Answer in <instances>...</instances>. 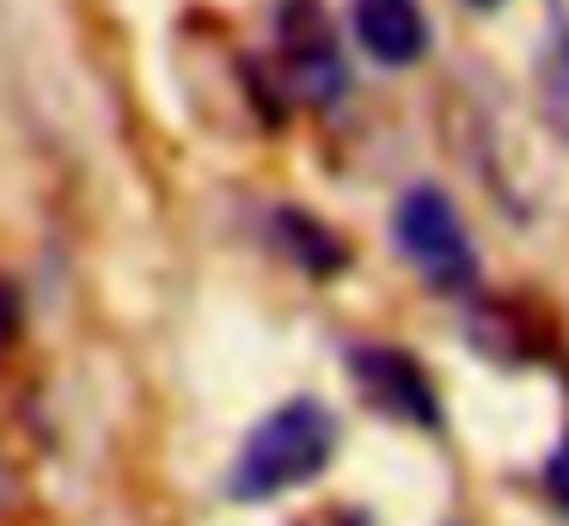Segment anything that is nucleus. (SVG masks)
<instances>
[{"label": "nucleus", "instance_id": "1", "mask_svg": "<svg viewBox=\"0 0 569 526\" xmlns=\"http://www.w3.org/2000/svg\"><path fill=\"white\" fill-rule=\"evenodd\" d=\"M337 453V416L312 398H295L282 410H270L258 428L246 435L233 465V496L239 502H270L295 484H312V477L331 465Z\"/></svg>", "mask_w": 569, "mask_h": 526}, {"label": "nucleus", "instance_id": "2", "mask_svg": "<svg viewBox=\"0 0 569 526\" xmlns=\"http://www.w3.org/2000/svg\"><path fill=\"white\" fill-rule=\"evenodd\" d=\"M392 227H398L405 257L417 264V276L429 281V288L453 294V288H471V281H478L471 232H466V220L453 215V202H447L441 190H410L405 202H398Z\"/></svg>", "mask_w": 569, "mask_h": 526}, {"label": "nucleus", "instance_id": "3", "mask_svg": "<svg viewBox=\"0 0 569 526\" xmlns=\"http://www.w3.org/2000/svg\"><path fill=\"white\" fill-rule=\"evenodd\" d=\"M282 56H288V80L300 98L312 105H337L349 92L343 73V49H337V24L319 0H282Z\"/></svg>", "mask_w": 569, "mask_h": 526}, {"label": "nucleus", "instance_id": "4", "mask_svg": "<svg viewBox=\"0 0 569 526\" xmlns=\"http://www.w3.org/2000/svg\"><path fill=\"white\" fill-rule=\"evenodd\" d=\"M349 19H356L361 49L373 61H386V68H410L429 49V24H422L417 0H356Z\"/></svg>", "mask_w": 569, "mask_h": 526}, {"label": "nucleus", "instance_id": "5", "mask_svg": "<svg viewBox=\"0 0 569 526\" xmlns=\"http://www.w3.org/2000/svg\"><path fill=\"white\" fill-rule=\"evenodd\" d=\"M356 379L373 391V404H386V410L410 416V423H422V428L441 423L429 379H422V367L410 361L405 349H361L356 355Z\"/></svg>", "mask_w": 569, "mask_h": 526}, {"label": "nucleus", "instance_id": "6", "mask_svg": "<svg viewBox=\"0 0 569 526\" xmlns=\"http://www.w3.org/2000/svg\"><path fill=\"white\" fill-rule=\"evenodd\" d=\"M539 110H545V122L569 141V31H557L551 49L539 56Z\"/></svg>", "mask_w": 569, "mask_h": 526}, {"label": "nucleus", "instance_id": "7", "mask_svg": "<svg viewBox=\"0 0 569 526\" xmlns=\"http://www.w3.org/2000/svg\"><path fill=\"white\" fill-rule=\"evenodd\" d=\"M545 489H551V502L569 514V435H563V447L551 453V465H545Z\"/></svg>", "mask_w": 569, "mask_h": 526}, {"label": "nucleus", "instance_id": "8", "mask_svg": "<svg viewBox=\"0 0 569 526\" xmlns=\"http://www.w3.org/2000/svg\"><path fill=\"white\" fill-rule=\"evenodd\" d=\"M471 7H496V0H471Z\"/></svg>", "mask_w": 569, "mask_h": 526}]
</instances>
